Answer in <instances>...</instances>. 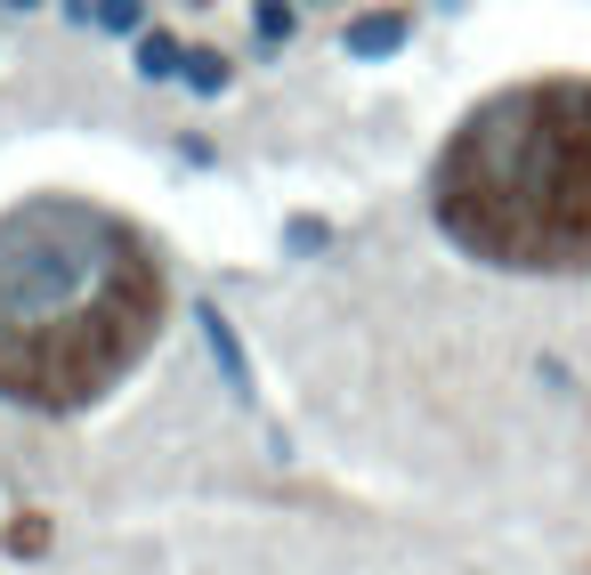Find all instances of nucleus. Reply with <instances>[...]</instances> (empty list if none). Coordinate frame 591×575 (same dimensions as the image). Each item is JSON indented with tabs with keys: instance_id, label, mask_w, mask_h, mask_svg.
Here are the masks:
<instances>
[{
	"instance_id": "20e7f679",
	"label": "nucleus",
	"mask_w": 591,
	"mask_h": 575,
	"mask_svg": "<svg viewBox=\"0 0 591 575\" xmlns=\"http://www.w3.org/2000/svg\"><path fill=\"white\" fill-rule=\"evenodd\" d=\"M138 73H147V81H171V73H187L178 41H171V33H138Z\"/></svg>"
},
{
	"instance_id": "f257e3e1",
	"label": "nucleus",
	"mask_w": 591,
	"mask_h": 575,
	"mask_svg": "<svg viewBox=\"0 0 591 575\" xmlns=\"http://www.w3.org/2000/svg\"><path fill=\"white\" fill-rule=\"evenodd\" d=\"M162 276L114 211L40 195L0 219V389L16 405L97 398L154 341Z\"/></svg>"
},
{
	"instance_id": "7ed1b4c3",
	"label": "nucleus",
	"mask_w": 591,
	"mask_h": 575,
	"mask_svg": "<svg viewBox=\"0 0 591 575\" xmlns=\"http://www.w3.org/2000/svg\"><path fill=\"white\" fill-rule=\"evenodd\" d=\"M397 41H405V16H397V9H381V16H357V25H349V57H390Z\"/></svg>"
},
{
	"instance_id": "9d476101",
	"label": "nucleus",
	"mask_w": 591,
	"mask_h": 575,
	"mask_svg": "<svg viewBox=\"0 0 591 575\" xmlns=\"http://www.w3.org/2000/svg\"><path fill=\"white\" fill-rule=\"evenodd\" d=\"M283 243H292V252H324V219H292Z\"/></svg>"
},
{
	"instance_id": "9b49d317",
	"label": "nucleus",
	"mask_w": 591,
	"mask_h": 575,
	"mask_svg": "<svg viewBox=\"0 0 591 575\" xmlns=\"http://www.w3.org/2000/svg\"><path fill=\"white\" fill-rule=\"evenodd\" d=\"M9 9H40V0H9Z\"/></svg>"
},
{
	"instance_id": "39448f33",
	"label": "nucleus",
	"mask_w": 591,
	"mask_h": 575,
	"mask_svg": "<svg viewBox=\"0 0 591 575\" xmlns=\"http://www.w3.org/2000/svg\"><path fill=\"white\" fill-rule=\"evenodd\" d=\"M195 324H202V341L219 348V365H228V381L243 389V398H252V373H243V357H235V333H228V317H219V308H202Z\"/></svg>"
},
{
	"instance_id": "423d86ee",
	"label": "nucleus",
	"mask_w": 591,
	"mask_h": 575,
	"mask_svg": "<svg viewBox=\"0 0 591 575\" xmlns=\"http://www.w3.org/2000/svg\"><path fill=\"white\" fill-rule=\"evenodd\" d=\"M187 81H195L202 97H219V90H228V81H235V66H228V57H219V49H195V57H187Z\"/></svg>"
},
{
	"instance_id": "6e6552de",
	"label": "nucleus",
	"mask_w": 591,
	"mask_h": 575,
	"mask_svg": "<svg viewBox=\"0 0 591 575\" xmlns=\"http://www.w3.org/2000/svg\"><path fill=\"white\" fill-rule=\"evenodd\" d=\"M252 25H259V41H283V33H292V0H259Z\"/></svg>"
},
{
	"instance_id": "1a4fd4ad",
	"label": "nucleus",
	"mask_w": 591,
	"mask_h": 575,
	"mask_svg": "<svg viewBox=\"0 0 591 575\" xmlns=\"http://www.w3.org/2000/svg\"><path fill=\"white\" fill-rule=\"evenodd\" d=\"M40 543H49V527H40V519H16V527H9V551H16V560H33Z\"/></svg>"
},
{
	"instance_id": "f03ea898",
	"label": "nucleus",
	"mask_w": 591,
	"mask_h": 575,
	"mask_svg": "<svg viewBox=\"0 0 591 575\" xmlns=\"http://www.w3.org/2000/svg\"><path fill=\"white\" fill-rule=\"evenodd\" d=\"M438 228L495 268H591V90L535 81L462 122Z\"/></svg>"
},
{
	"instance_id": "0eeeda50",
	"label": "nucleus",
	"mask_w": 591,
	"mask_h": 575,
	"mask_svg": "<svg viewBox=\"0 0 591 575\" xmlns=\"http://www.w3.org/2000/svg\"><path fill=\"white\" fill-rule=\"evenodd\" d=\"M97 25H106V33H138L147 9H138V0H97Z\"/></svg>"
}]
</instances>
